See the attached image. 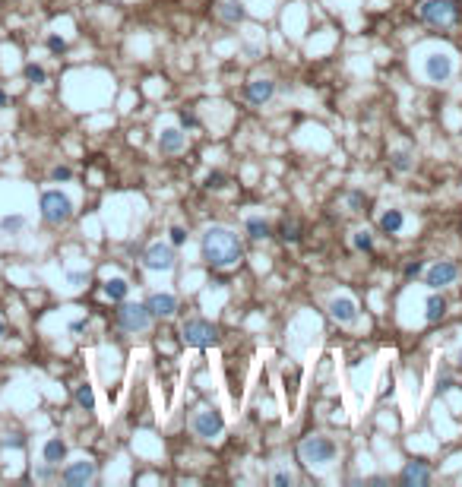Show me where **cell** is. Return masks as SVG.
<instances>
[{
	"mask_svg": "<svg viewBox=\"0 0 462 487\" xmlns=\"http://www.w3.org/2000/svg\"><path fill=\"white\" fill-rule=\"evenodd\" d=\"M200 247H203V259H206L212 269H228V266L240 263V257H244V247H240L238 234L225 225L206 228Z\"/></svg>",
	"mask_w": 462,
	"mask_h": 487,
	"instance_id": "6da1fadb",
	"label": "cell"
},
{
	"mask_svg": "<svg viewBox=\"0 0 462 487\" xmlns=\"http://www.w3.org/2000/svg\"><path fill=\"white\" fill-rule=\"evenodd\" d=\"M418 13H421V19L428 25H434V29H447V25H453L456 19H459L456 0H424Z\"/></svg>",
	"mask_w": 462,
	"mask_h": 487,
	"instance_id": "3957f363",
	"label": "cell"
},
{
	"mask_svg": "<svg viewBox=\"0 0 462 487\" xmlns=\"http://www.w3.org/2000/svg\"><path fill=\"white\" fill-rule=\"evenodd\" d=\"M184 240H187V231H184V228H171V244H174V247H181L184 244Z\"/></svg>",
	"mask_w": 462,
	"mask_h": 487,
	"instance_id": "4dcf8cb0",
	"label": "cell"
},
{
	"mask_svg": "<svg viewBox=\"0 0 462 487\" xmlns=\"http://www.w3.org/2000/svg\"><path fill=\"white\" fill-rule=\"evenodd\" d=\"M105 294L111 297V301H127L130 285H127V278H108V282H105Z\"/></svg>",
	"mask_w": 462,
	"mask_h": 487,
	"instance_id": "d6986e66",
	"label": "cell"
},
{
	"mask_svg": "<svg viewBox=\"0 0 462 487\" xmlns=\"http://www.w3.org/2000/svg\"><path fill=\"white\" fill-rule=\"evenodd\" d=\"M329 316H333L335 323L352 326V323H358V304H354L352 297H333V301H329Z\"/></svg>",
	"mask_w": 462,
	"mask_h": 487,
	"instance_id": "7c38bea8",
	"label": "cell"
},
{
	"mask_svg": "<svg viewBox=\"0 0 462 487\" xmlns=\"http://www.w3.org/2000/svg\"><path fill=\"white\" fill-rule=\"evenodd\" d=\"M41 219L48 221V225H63V221L73 215V202H70L67 193H60V190H48V193H41Z\"/></svg>",
	"mask_w": 462,
	"mask_h": 487,
	"instance_id": "277c9868",
	"label": "cell"
},
{
	"mask_svg": "<svg viewBox=\"0 0 462 487\" xmlns=\"http://www.w3.org/2000/svg\"><path fill=\"white\" fill-rule=\"evenodd\" d=\"M272 484H278V487L295 484V474H291V472H276V474H272Z\"/></svg>",
	"mask_w": 462,
	"mask_h": 487,
	"instance_id": "f546056e",
	"label": "cell"
},
{
	"mask_svg": "<svg viewBox=\"0 0 462 487\" xmlns=\"http://www.w3.org/2000/svg\"><path fill=\"white\" fill-rule=\"evenodd\" d=\"M206 187L209 190H222L225 187V174H222V171H212V174L206 177Z\"/></svg>",
	"mask_w": 462,
	"mask_h": 487,
	"instance_id": "f1b7e54d",
	"label": "cell"
},
{
	"mask_svg": "<svg viewBox=\"0 0 462 487\" xmlns=\"http://www.w3.org/2000/svg\"><path fill=\"white\" fill-rule=\"evenodd\" d=\"M41 455H44V462H51V465H60V462L67 459V443L51 436V440L41 446Z\"/></svg>",
	"mask_w": 462,
	"mask_h": 487,
	"instance_id": "e0dca14e",
	"label": "cell"
},
{
	"mask_svg": "<svg viewBox=\"0 0 462 487\" xmlns=\"http://www.w3.org/2000/svg\"><path fill=\"white\" fill-rule=\"evenodd\" d=\"M402 212H399V209H390V212H383L380 215V231L383 234H399L402 231Z\"/></svg>",
	"mask_w": 462,
	"mask_h": 487,
	"instance_id": "ac0fdd59",
	"label": "cell"
},
{
	"mask_svg": "<svg viewBox=\"0 0 462 487\" xmlns=\"http://www.w3.org/2000/svg\"><path fill=\"white\" fill-rule=\"evenodd\" d=\"M278 231H282V240H291V244L301 238V234H297V225H295V221H282V228H278Z\"/></svg>",
	"mask_w": 462,
	"mask_h": 487,
	"instance_id": "83f0119b",
	"label": "cell"
},
{
	"mask_svg": "<svg viewBox=\"0 0 462 487\" xmlns=\"http://www.w3.org/2000/svg\"><path fill=\"white\" fill-rule=\"evenodd\" d=\"M418 272H421V263H409V266H405V275H409V278H415Z\"/></svg>",
	"mask_w": 462,
	"mask_h": 487,
	"instance_id": "e575fe53",
	"label": "cell"
},
{
	"mask_svg": "<svg viewBox=\"0 0 462 487\" xmlns=\"http://www.w3.org/2000/svg\"><path fill=\"white\" fill-rule=\"evenodd\" d=\"M143 266L149 272H171L174 269V247L162 244V240L149 244L146 247V253H143Z\"/></svg>",
	"mask_w": 462,
	"mask_h": 487,
	"instance_id": "ba28073f",
	"label": "cell"
},
{
	"mask_svg": "<svg viewBox=\"0 0 462 487\" xmlns=\"http://www.w3.org/2000/svg\"><path fill=\"white\" fill-rule=\"evenodd\" d=\"M158 149L165 152V155H174V152L184 149V133L177 130V126H168V130H162V136H158Z\"/></svg>",
	"mask_w": 462,
	"mask_h": 487,
	"instance_id": "2e32d148",
	"label": "cell"
},
{
	"mask_svg": "<svg viewBox=\"0 0 462 487\" xmlns=\"http://www.w3.org/2000/svg\"><path fill=\"white\" fill-rule=\"evenodd\" d=\"M76 402H79L82 405V408H92V405H95V398H92V389H89V386H79V389H76Z\"/></svg>",
	"mask_w": 462,
	"mask_h": 487,
	"instance_id": "4316f807",
	"label": "cell"
},
{
	"mask_svg": "<svg viewBox=\"0 0 462 487\" xmlns=\"http://www.w3.org/2000/svg\"><path fill=\"white\" fill-rule=\"evenodd\" d=\"M70 174H73L70 168H54V171H51V177H54V181H70Z\"/></svg>",
	"mask_w": 462,
	"mask_h": 487,
	"instance_id": "836d02e7",
	"label": "cell"
},
{
	"mask_svg": "<svg viewBox=\"0 0 462 487\" xmlns=\"http://www.w3.org/2000/svg\"><path fill=\"white\" fill-rule=\"evenodd\" d=\"M399 481H402L405 487H424V484H430L428 462H409V465L402 468V474H399Z\"/></svg>",
	"mask_w": 462,
	"mask_h": 487,
	"instance_id": "4fadbf2b",
	"label": "cell"
},
{
	"mask_svg": "<svg viewBox=\"0 0 462 487\" xmlns=\"http://www.w3.org/2000/svg\"><path fill=\"white\" fill-rule=\"evenodd\" d=\"M25 79H29L32 86H41L48 76H44V70L38 67V63H25Z\"/></svg>",
	"mask_w": 462,
	"mask_h": 487,
	"instance_id": "d4e9b609",
	"label": "cell"
},
{
	"mask_svg": "<svg viewBox=\"0 0 462 487\" xmlns=\"http://www.w3.org/2000/svg\"><path fill=\"white\" fill-rule=\"evenodd\" d=\"M297 455L307 468H323L335 459V443L329 436H304L301 446H297Z\"/></svg>",
	"mask_w": 462,
	"mask_h": 487,
	"instance_id": "7a4b0ae2",
	"label": "cell"
},
{
	"mask_svg": "<svg viewBox=\"0 0 462 487\" xmlns=\"http://www.w3.org/2000/svg\"><path fill=\"white\" fill-rule=\"evenodd\" d=\"M247 234H250L253 240H266L272 234V228H269V221H263V219H247Z\"/></svg>",
	"mask_w": 462,
	"mask_h": 487,
	"instance_id": "ffe728a7",
	"label": "cell"
},
{
	"mask_svg": "<svg viewBox=\"0 0 462 487\" xmlns=\"http://www.w3.org/2000/svg\"><path fill=\"white\" fill-rule=\"evenodd\" d=\"M23 228H25L23 215H4V219H0V231L4 234H19Z\"/></svg>",
	"mask_w": 462,
	"mask_h": 487,
	"instance_id": "603a6c76",
	"label": "cell"
},
{
	"mask_svg": "<svg viewBox=\"0 0 462 487\" xmlns=\"http://www.w3.org/2000/svg\"><path fill=\"white\" fill-rule=\"evenodd\" d=\"M4 335H6V320L0 316V339H4Z\"/></svg>",
	"mask_w": 462,
	"mask_h": 487,
	"instance_id": "8d00e7d4",
	"label": "cell"
},
{
	"mask_svg": "<svg viewBox=\"0 0 462 487\" xmlns=\"http://www.w3.org/2000/svg\"><path fill=\"white\" fill-rule=\"evenodd\" d=\"M219 13H222V19H225V22H240V19H244V6H240L238 0H225Z\"/></svg>",
	"mask_w": 462,
	"mask_h": 487,
	"instance_id": "7402d4cb",
	"label": "cell"
},
{
	"mask_svg": "<svg viewBox=\"0 0 462 487\" xmlns=\"http://www.w3.org/2000/svg\"><path fill=\"white\" fill-rule=\"evenodd\" d=\"M146 307H149L152 320H155V316H174L177 313V297L174 294H152L149 301H146Z\"/></svg>",
	"mask_w": 462,
	"mask_h": 487,
	"instance_id": "9a60e30c",
	"label": "cell"
},
{
	"mask_svg": "<svg viewBox=\"0 0 462 487\" xmlns=\"http://www.w3.org/2000/svg\"><path fill=\"white\" fill-rule=\"evenodd\" d=\"M92 478H95V465H92L89 459L70 462V465L60 472V481H63L67 487H82V484H89Z\"/></svg>",
	"mask_w": 462,
	"mask_h": 487,
	"instance_id": "8fae6325",
	"label": "cell"
},
{
	"mask_svg": "<svg viewBox=\"0 0 462 487\" xmlns=\"http://www.w3.org/2000/svg\"><path fill=\"white\" fill-rule=\"evenodd\" d=\"M190 427H193V434L200 436V440H215V436H222V430H225V417H222V411H215V408H200L193 415V421H190Z\"/></svg>",
	"mask_w": 462,
	"mask_h": 487,
	"instance_id": "52a82bcc",
	"label": "cell"
},
{
	"mask_svg": "<svg viewBox=\"0 0 462 487\" xmlns=\"http://www.w3.org/2000/svg\"><path fill=\"white\" fill-rule=\"evenodd\" d=\"M456 275H459V266L449 263V259H440V263H434L428 272H424V285H428L430 291H440L443 285H453Z\"/></svg>",
	"mask_w": 462,
	"mask_h": 487,
	"instance_id": "9c48e42d",
	"label": "cell"
},
{
	"mask_svg": "<svg viewBox=\"0 0 462 487\" xmlns=\"http://www.w3.org/2000/svg\"><path fill=\"white\" fill-rule=\"evenodd\" d=\"M67 282L73 285V288H79V285L86 282V272H70V275H67Z\"/></svg>",
	"mask_w": 462,
	"mask_h": 487,
	"instance_id": "d6a6232c",
	"label": "cell"
},
{
	"mask_svg": "<svg viewBox=\"0 0 462 487\" xmlns=\"http://www.w3.org/2000/svg\"><path fill=\"white\" fill-rule=\"evenodd\" d=\"M48 48L54 51V54H60V51H67V41H63V38H57V35H51L48 38Z\"/></svg>",
	"mask_w": 462,
	"mask_h": 487,
	"instance_id": "1f68e13d",
	"label": "cell"
},
{
	"mask_svg": "<svg viewBox=\"0 0 462 487\" xmlns=\"http://www.w3.org/2000/svg\"><path fill=\"white\" fill-rule=\"evenodd\" d=\"M6 101H10V98H6V92L0 89V108H6Z\"/></svg>",
	"mask_w": 462,
	"mask_h": 487,
	"instance_id": "74e56055",
	"label": "cell"
},
{
	"mask_svg": "<svg viewBox=\"0 0 462 487\" xmlns=\"http://www.w3.org/2000/svg\"><path fill=\"white\" fill-rule=\"evenodd\" d=\"M152 323V313L146 304H127L120 301V310H117V326L124 329V332H143V329H149Z\"/></svg>",
	"mask_w": 462,
	"mask_h": 487,
	"instance_id": "8992f818",
	"label": "cell"
},
{
	"mask_svg": "<svg viewBox=\"0 0 462 487\" xmlns=\"http://www.w3.org/2000/svg\"><path fill=\"white\" fill-rule=\"evenodd\" d=\"M443 313H447V301H443L440 294H430L428 297V313H424L428 316V323H437Z\"/></svg>",
	"mask_w": 462,
	"mask_h": 487,
	"instance_id": "44dd1931",
	"label": "cell"
},
{
	"mask_svg": "<svg viewBox=\"0 0 462 487\" xmlns=\"http://www.w3.org/2000/svg\"><path fill=\"white\" fill-rule=\"evenodd\" d=\"M424 76H428L430 82H447L449 76H453V57L440 54V51L428 54L424 57Z\"/></svg>",
	"mask_w": 462,
	"mask_h": 487,
	"instance_id": "30bf717a",
	"label": "cell"
},
{
	"mask_svg": "<svg viewBox=\"0 0 462 487\" xmlns=\"http://www.w3.org/2000/svg\"><path fill=\"white\" fill-rule=\"evenodd\" d=\"M352 244H354V250H371L373 247V238H371V231H354L352 234Z\"/></svg>",
	"mask_w": 462,
	"mask_h": 487,
	"instance_id": "cb8c5ba5",
	"label": "cell"
},
{
	"mask_svg": "<svg viewBox=\"0 0 462 487\" xmlns=\"http://www.w3.org/2000/svg\"><path fill=\"white\" fill-rule=\"evenodd\" d=\"M181 124H184V126H193L196 117H193V114H187V111H181Z\"/></svg>",
	"mask_w": 462,
	"mask_h": 487,
	"instance_id": "d590c367",
	"label": "cell"
},
{
	"mask_svg": "<svg viewBox=\"0 0 462 487\" xmlns=\"http://www.w3.org/2000/svg\"><path fill=\"white\" fill-rule=\"evenodd\" d=\"M392 168H396V171H409L411 168V155H409V152L399 149L396 155H392Z\"/></svg>",
	"mask_w": 462,
	"mask_h": 487,
	"instance_id": "484cf974",
	"label": "cell"
},
{
	"mask_svg": "<svg viewBox=\"0 0 462 487\" xmlns=\"http://www.w3.org/2000/svg\"><path fill=\"white\" fill-rule=\"evenodd\" d=\"M181 339L187 342V345H193V348H212L215 342H219V329H215L209 320L193 316V320H187L181 326Z\"/></svg>",
	"mask_w": 462,
	"mask_h": 487,
	"instance_id": "5b68a950",
	"label": "cell"
},
{
	"mask_svg": "<svg viewBox=\"0 0 462 487\" xmlns=\"http://www.w3.org/2000/svg\"><path fill=\"white\" fill-rule=\"evenodd\" d=\"M272 95H276V82H272V79L247 82V101H250V105H266Z\"/></svg>",
	"mask_w": 462,
	"mask_h": 487,
	"instance_id": "5bb4252c",
	"label": "cell"
},
{
	"mask_svg": "<svg viewBox=\"0 0 462 487\" xmlns=\"http://www.w3.org/2000/svg\"><path fill=\"white\" fill-rule=\"evenodd\" d=\"M459 361H462V351H459Z\"/></svg>",
	"mask_w": 462,
	"mask_h": 487,
	"instance_id": "f35d334b",
	"label": "cell"
}]
</instances>
